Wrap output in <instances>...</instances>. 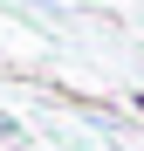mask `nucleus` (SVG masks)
I'll list each match as a JSON object with an SVG mask.
<instances>
[{
    "label": "nucleus",
    "mask_w": 144,
    "mask_h": 151,
    "mask_svg": "<svg viewBox=\"0 0 144 151\" xmlns=\"http://www.w3.org/2000/svg\"><path fill=\"white\" fill-rule=\"evenodd\" d=\"M0 137H7V144H21V124H14L7 110H0Z\"/></svg>",
    "instance_id": "obj_1"
}]
</instances>
